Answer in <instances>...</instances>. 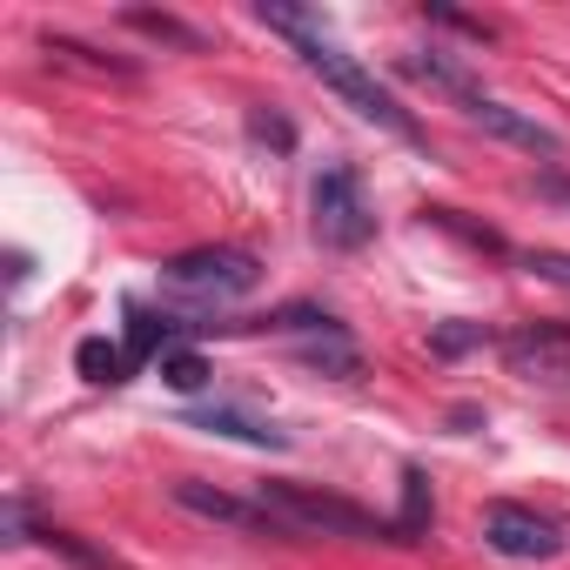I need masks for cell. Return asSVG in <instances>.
<instances>
[{
    "label": "cell",
    "instance_id": "cell-1",
    "mask_svg": "<svg viewBox=\"0 0 570 570\" xmlns=\"http://www.w3.org/2000/svg\"><path fill=\"white\" fill-rule=\"evenodd\" d=\"M262 28H275V35H289V48L303 55V68L330 88V95H343L363 121H376V128H390V135H403V141H416V121H410V108L343 48V41H330L323 28H316V14H303V8H268V0H262Z\"/></svg>",
    "mask_w": 570,
    "mask_h": 570
},
{
    "label": "cell",
    "instance_id": "cell-2",
    "mask_svg": "<svg viewBox=\"0 0 570 570\" xmlns=\"http://www.w3.org/2000/svg\"><path fill=\"white\" fill-rule=\"evenodd\" d=\"M282 523H289V537H356V543H403V530L336 490H316V483H262L255 490Z\"/></svg>",
    "mask_w": 570,
    "mask_h": 570
},
{
    "label": "cell",
    "instance_id": "cell-3",
    "mask_svg": "<svg viewBox=\"0 0 570 570\" xmlns=\"http://www.w3.org/2000/svg\"><path fill=\"white\" fill-rule=\"evenodd\" d=\"M161 282H175V289L188 296H208V303H228V296H248L262 282V262L235 242H202V248H181L161 262Z\"/></svg>",
    "mask_w": 570,
    "mask_h": 570
},
{
    "label": "cell",
    "instance_id": "cell-4",
    "mask_svg": "<svg viewBox=\"0 0 570 570\" xmlns=\"http://www.w3.org/2000/svg\"><path fill=\"white\" fill-rule=\"evenodd\" d=\"M309 222H316V242L323 248H363L376 235V208L363 195V175L356 168H323L316 188H309Z\"/></svg>",
    "mask_w": 570,
    "mask_h": 570
},
{
    "label": "cell",
    "instance_id": "cell-5",
    "mask_svg": "<svg viewBox=\"0 0 570 570\" xmlns=\"http://www.w3.org/2000/svg\"><path fill=\"white\" fill-rule=\"evenodd\" d=\"M503 370L543 390H570V323H523L503 343Z\"/></svg>",
    "mask_w": 570,
    "mask_h": 570
},
{
    "label": "cell",
    "instance_id": "cell-6",
    "mask_svg": "<svg viewBox=\"0 0 570 570\" xmlns=\"http://www.w3.org/2000/svg\"><path fill=\"white\" fill-rule=\"evenodd\" d=\"M483 543L497 550V557H517V563H543V557H557L563 550V530L543 517V510H530V503H490L483 510Z\"/></svg>",
    "mask_w": 570,
    "mask_h": 570
},
{
    "label": "cell",
    "instance_id": "cell-7",
    "mask_svg": "<svg viewBox=\"0 0 570 570\" xmlns=\"http://www.w3.org/2000/svg\"><path fill=\"white\" fill-rule=\"evenodd\" d=\"M168 497H175L181 510L208 517V523H235V530H262V537H289V523H282L262 497H228V490H215V483H202V476L168 483Z\"/></svg>",
    "mask_w": 570,
    "mask_h": 570
},
{
    "label": "cell",
    "instance_id": "cell-8",
    "mask_svg": "<svg viewBox=\"0 0 570 570\" xmlns=\"http://www.w3.org/2000/svg\"><path fill=\"white\" fill-rule=\"evenodd\" d=\"M476 128H490L497 141H510V148H523V155H543V161H557L563 155V135L557 128H543V121H530V115H517L510 101H497V95H476L470 108H463Z\"/></svg>",
    "mask_w": 570,
    "mask_h": 570
},
{
    "label": "cell",
    "instance_id": "cell-9",
    "mask_svg": "<svg viewBox=\"0 0 570 570\" xmlns=\"http://www.w3.org/2000/svg\"><path fill=\"white\" fill-rule=\"evenodd\" d=\"M188 423H195V430H208V436H235V443H255V450H289V430H275L268 416H248V410H235V403L195 410Z\"/></svg>",
    "mask_w": 570,
    "mask_h": 570
},
{
    "label": "cell",
    "instance_id": "cell-10",
    "mask_svg": "<svg viewBox=\"0 0 570 570\" xmlns=\"http://www.w3.org/2000/svg\"><path fill=\"white\" fill-rule=\"evenodd\" d=\"M181 330H195V323L161 316V309H128V363H135V370H141V363H161Z\"/></svg>",
    "mask_w": 570,
    "mask_h": 570
},
{
    "label": "cell",
    "instance_id": "cell-11",
    "mask_svg": "<svg viewBox=\"0 0 570 570\" xmlns=\"http://www.w3.org/2000/svg\"><path fill=\"white\" fill-rule=\"evenodd\" d=\"M396 68H403L410 81H423V88H436V95H450L456 108H470V101L483 95V88H476V81H470V75H463V68H456L450 55H403Z\"/></svg>",
    "mask_w": 570,
    "mask_h": 570
},
{
    "label": "cell",
    "instance_id": "cell-12",
    "mask_svg": "<svg viewBox=\"0 0 570 570\" xmlns=\"http://www.w3.org/2000/svg\"><path fill=\"white\" fill-rule=\"evenodd\" d=\"M296 356H303V370H316V376H336V383H363V350H356L350 336H309Z\"/></svg>",
    "mask_w": 570,
    "mask_h": 570
},
{
    "label": "cell",
    "instance_id": "cell-13",
    "mask_svg": "<svg viewBox=\"0 0 570 570\" xmlns=\"http://www.w3.org/2000/svg\"><path fill=\"white\" fill-rule=\"evenodd\" d=\"M28 543H48L55 557H68L75 570H128L115 550H101V543H88V537H75V530H61V523H35L28 530Z\"/></svg>",
    "mask_w": 570,
    "mask_h": 570
},
{
    "label": "cell",
    "instance_id": "cell-14",
    "mask_svg": "<svg viewBox=\"0 0 570 570\" xmlns=\"http://www.w3.org/2000/svg\"><path fill=\"white\" fill-rule=\"evenodd\" d=\"M75 370H81L88 383H128V376H135V363H128V343H108V336H81V350H75Z\"/></svg>",
    "mask_w": 570,
    "mask_h": 570
},
{
    "label": "cell",
    "instance_id": "cell-15",
    "mask_svg": "<svg viewBox=\"0 0 570 570\" xmlns=\"http://www.w3.org/2000/svg\"><path fill=\"white\" fill-rule=\"evenodd\" d=\"M48 55H55V61H75V68H88V75H135V61H115V55H101V48H88V41H68V35H48Z\"/></svg>",
    "mask_w": 570,
    "mask_h": 570
},
{
    "label": "cell",
    "instance_id": "cell-16",
    "mask_svg": "<svg viewBox=\"0 0 570 570\" xmlns=\"http://www.w3.org/2000/svg\"><path fill=\"white\" fill-rule=\"evenodd\" d=\"M396 530H403V543H416V537L430 530V483H423L416 463L403 470V517H396Z\"/></svg>",
    "mask_w": 570,
    "mask_h": 570
},
{
    "label": "cell",
    "instance_id": "cell-17",
    "mask_svg": "<svg viewBox=\"0 0 570 570\" xmlns=\"http://www.w3.org/2000/svg\"><path fill=\"white\" fill-rule=\"evenodd\" d=\"M483 343H497L483 323H436V330H430V356H443V363H450V356H470V350H483Z\"/></svg>",
    "mask_w": 570,
    "mask_h": 570
},
{
    "label": "cell",
    "instance_id": "cell-18",
    "mask_svg": "<svg viewBox=\"0 0 570 570\" xmlns=\"http://www.w3.org/2000/svg\"><path fill=\"white\" fill-rule=\"evenodd\" d=\"M208 376H215V370H208V356H195V350H168V356H161V383L181 390V396H195Z\"/></svg>",
    "mask_w": 570,
    "mask_h": 570
},
{
    "label": "cell",
    "instance_id": "cell-19",
    "mask_svg": "<svg viewBox=\"0 0 570 570\" xmlns=\"http://www.w3.org/2000/svg\"><path fill=\"white\" fill-rule=\"evenodd\" d=\"M128 28H141V35H155V41H175V48H202V35H195V28H181L175 14H148V8H128Z\"/></svg>",
    "mask_w": 570,
    "mask_h": 570
},
{
    "label": "cell",
    "instance_id": "cell-20",
    "mask_svg": "<svg viewBox=\"0 0 570 570\" xmlns=\"http://www.w3.org/2000/svg\"><path fill=\"white\" fill-rule=\"evenodd\" d=\"M248 135H255V141H268V148H296V128L282 121V115H262V108L248 115Z\"/></svg>",
    "mask_w": 570,
    "mask_h": 570
},
{
    "label": "cell",
    "instance_id": "cell-21",
    "mask_svg": "<svg viewBox=\"0 0 570 570\" xmlns=\"http://www.w3.org/2000/svg\"><path fill=\"white\" fill-rule=\"evenodd\" d=\"M537 195H557V202H570V181H563V175H537Z\"/></svg>",
    "mask_w": 570,
    "mask_h": 570
}]
</instances>
